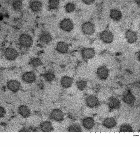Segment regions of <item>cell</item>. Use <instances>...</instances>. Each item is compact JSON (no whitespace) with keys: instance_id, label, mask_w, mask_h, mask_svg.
<instances>
[{"instance_id":"cell-9","label":"cell","mask_w":140,"mask_h":147,"mask_svg":"<svg viewBox=\"0 0 140 147\" xmlns=\"http://www.w3.org/2000/svg\"><path fill=\"white\" fill-rule=\"evenodd\" d=\"M82 123L85 128L88 130H90L92 129L95 125L94 120L90 117L84 118L82 121Z\"/></svg>"},{"instance_id":"cell-17","label":"cell","mask_w":140,"mask_h":147,"mask_svg":"<svg viewBox=\"0 0 140 147\" xmlns=\"http://www.w3.org/2000/svg\"><path fill=\"white\" fill-rule=\"evenodd\" d=\"M73 83L72 79L68 76H64L61 80V84L64 88H67L72 86Z\"/></svg>"},{"instance_id":"cell-29","label":"cell","mask_w":140,"mask_h":147,"mask_svg":"<svg viewBox=\"0 0 140 147\" xmlns=\"http://www.w3.org/2000/svg\"><path fill=\"white\" fill-rule=\"evenodd\" d=\"M30 63L33 66L37 67L41 65L42 62L39 58H36L32 59Z\"/></svg>"},{"instance_id":"cell-18","label":"cell","mask_w":140,"mask_h":147,"mask_svg":"<svg viewBox=\"0 0 140 147\" xmlns=\"http://www.w3.org/2000/svg\"><path fill=\"white\" fill-rule=\"evenodd\" d=\"M116 121L113 117H109L106 119L103 122V125L106 127L110 129L115 126Z\"/></svg>"},{"instance_id":"cell-25","label":"cell","mask_w":140,"mask_h":147,"mask_svg":"<svg viewBox=\"0 0 140 147\" xmlns=\"http://www.w3.org/2000/svg\"><path fill=\"white\" fill-rule=\"evenodd\" d=\"M59 4V0H49L48 5L51 9H55L58 7Z\"/></svg>"},{"instance_id":"cell-6","label":"cell","mask_w":140,"mask_h":147,"mask_svg":"<svg viewBox=\"0 0 140 147\" xmlns=\"http://www.w3.org/2000/svg\"><path fill=\"white\" fill-rule=\"evenodd\" d=\"M97 74L98 77L101 80H105L108 76V70L105 66L99 67L97 69Z\"/></svg>"},{"instance_id":"cell-1","label":"cell","mask_w":140,"mask_h":147,"mask_svg":"<svg viewBox=\"0 0 140 147\" xmlns=\"http://www.w3.org/2000/svg\"><path fill=\"white\" fill-rule=\"evenodd\" d=\"M50 117L53 120L60 122L64 118V114L59 109H54L50 113Z\"/></svg>"},{"instance_id":"cell-35","label":"cell","mask_w":140,"mask_h":147,"mask_svg":"<svg viewBox=\"0 0 140 147\" xmlns=\"http://www.w3.org/2000/svg\"><path fill=\"white\" fill-rule=\"evenodd\" d=\"M5 16L7 18L9 17V16H8V15L7 14H5Z\"/></svg>"},{"instance_id":"cell-16","label":"cell","mask_w":140,"mask_h":147,"mask_svg":"<svg viewBox=\"0 0 140 147\" xmlns=\"http://www.w3.org/2000/svg\"><path fill=\"white\" fill-rule=\"evenodd\" d=\"M36 76L32 72H27L25 73L23 75L22 79L25 82L31 83L34 82L36 80Z\"/></svg>"},{"instance_id":"cell-2","label":"cell","mask_w":140,"mask_h":147,"mask_svg":"<svg viewBox=\"0 0 140 147\" xmlns=\"http://www.w3.org/2000/svg\"><path fill=\"white\" fill-rule=\"evenodd\" d=\"M60 28L64 31L69 32L73 28L74 25L72 21L69 18H65L63 20L60 24Z\"/></svg>"},{"instance_id":"cell-30","label":"cell","mask_w":140,"mask_h":147,"mask_svg":"<svg viewBox=\"0 0 140 147\" xmlns=\"http://www.w3.org/2000/svg\"><path fill=\"white\" fill-rule=\"evenodd\" d=\"M55 77V75L51 72H48L44 75V78L46 80L49 82L53 81Z\"/></svg>"},{"instance_id":"cell-26","label":"cell","mask_w":140,"mask_h":147,"mask_svg":"<svg viewBox=\"0 0 140 147\" xmlns=\"http://www.w3.org/2000/svg\"><path fill=\"white\" fill-rule=\"evenodd\" d=\"M132 127L128 124H123L120 127V132H132Z\"/></svg>"},{"instance_id":"cell-34","label":"cell","mask_w":140,"mask_h":147,"mask_svg":"<svg viewBox=\"0 0 140 147\" xmlns=\"http://www.w3.org/2000/svg\"><path fill=\"white\" fill-rule=\"evenodd\" d=\"M135 1L137 4L139 6L140 5V0H135Z\"/></svg>"},{"instance_id":"cell-22","label":"cell","mask_w":140,"mask_h":147,"mask_svg":"<svg viewBox=\"0 0 140 147\" xmlns=\"http://www.w3.org/2000/svg\"><path fill=\"white\" fill-rule=\"evenodd\" d=\"M110 16L112 20L118 21L120 20L122 17V14L120 11L116 9H113L111 10Z\"/></svg>"},{"instance_id":"cell-23","label":"cell","mask_w":140,"mask_h":147,"mask_svg":"<svg viewBox=\"0 0 140 147\" xmlns=\"http://www.w3.org/2000/svg\"><path fill=\"white\" fill-rule=\"evenodd\" d=\"M52 38L51 35L48 32H44L40 35L39 37L40 41L42 42L47 43L52 40Z\"/></svg>"},{"instance_id":"cell-24","label":"cell","mask_w":140,"mask_h":147,"mask_svg":"<svg viewBox=\"0 0 140 147\" xmlns=\"http://www.w3.org/2000/svg\"><path fill=\"white\" fill-rule=\"evenodd\" d=\"M68 129V131L70 132H80L82 131L80 126L76 123L70 124Z\"/></svg>"},{"instance_id":"cell-31","label":"cell","mask_w":140,"mask_h":147,"mask_svg":"<svg viewBox=\"0 0 140 147\" xmlns=\"http://www.w3.org/2000/svg\"><path fill=\"white\" fill-rule=\"evenodd\" d=\"M21 0H15L13 3L14 8L16 9H20L22 6Z\"/></svg>"},{"instance_id":"cell-10","label":"cell","mask_w":140,"mask_h":147,"mask_svg":"<svg viewBox=\"0 0 140 147\" xmlns=\"http://www.w3.org/2000/svg\"><path fill=\"white\" fill-rule=\"evenodd\" d=\"M8 88L13 92L18 91L20 88L19 82L16 80H12L9 81L7 84Z\"/></svg>"},{"instance_id":"cell-7","label":"cell","mask_w":140,"mask_h":147,"mask_svg":"<svg viewBox=\"0 0 140 147\" xmlns=\"http://www.w3.org/2000/svg\"><path fill=\"white\" fill-rule=\"evenodd\" d=\"M86 103L89 107L93 108L97 106L99 104L98 98L96 96L91 95L87 97L86 99Z\"/></svg>"},{"instance_id":"cell-13","label":"cell","mask_w":140,"mask_h":147,"mask_svg":"<svg viewBox=\"0 0 140 147\" xmlns=\"http://www.w3.org/2000/svg\"><path fill=\"white\" fill-rule=\"evenodd\" d=\"M39 125L40 129L43 132H49L53 130L51 123L48 121H43Z\"/></svg>"},{"instance_id":"cell-12","label":"cell","mask_w":140,"mask_h":147,"mask_svg":"<svg viewBox=\"0 0 140 147\" xmlns=\"http://www.w3.org/2000/svg\"><path fill=\"white\" fill-rule=\"evenodd\" d=\"M19 114L24 118L29 117L30 114V111L29 108L25 105L20 106L18 109Z\"/></svg>"},{"instance_id":"cell-27","label":"cell","mask_w":140,"mask_h":147,"mask_svg":"<svg viewBox=\"0 0 140 147\" xmlns=\"http://www.w3.org/2000/svg\"><path fill=\"white\" fill-rule=\"evenodd\" d=\"M75 8L76 6L75 4L71 2L68 3L65 6L66 11L68 13L73 12L75 10Z\"/></svg>"},{"instance_id":"cell-4","label":"cell","mask_w":140,"mask_h":147,"mask_svg":"<svg viewBox=\"0 0 140 147\" xmlns=\"http://www.w3.org/2000/svg\"><path fill=\"white\" fill-rule=\"evenodd\" d=\"M100 37L101 40L106 43L112 42L114 38L112 33L110 31L107 30L103 31L101 33Z\"/></svg>"},{"instance_id":"cell-5","label":"cell","mask_w":140,"mask_h":147,"mask_svg":"<svg viewBox=\"0 0 140 147\" xmlns=\"http://www.w3.org/2000/svg\"><path fill=\"white\" fill-rule=\"evenodd\" d=\"M19 40L21 44L25 47L30 46L33 43L32 38L30 36L26 34L22 35Z\"/></svg>"},{"instance_id":"cell-3","label":"cell","mask_w":140,"mask_h":147,"mask_svg":"<svg viewBox=\"0 0 140 147\" xmlns=\"http://www.w3.org/2000/svg\"><path fill=\"white\" fill-rule=\"evenodd\" d=\"M82 29L85 34L88 35L92 34L95 31L94 25L89 22L84 23L82 26Z\"/></svg>"},{"instance_id":"cell-32","label":"cell","mask_w":140,"mask_h":147,"mask_svg":"<svg viewBox=\"0 0 140 147\" xmlns=\"http://www.w3.org/2000/svg\"><path fill=\"white\" fill-rule=\"evenodd\" d=\"M5 111L4 109L0 106V117H3L5 114Z\"/></svg>"},{"instance_id":"cell-15","label":"cell","mask_w":140,"mask_h":147,"mask_svg":"<svg viewBox=\"0 0 140 147\" xmlns=\"http://www.w3.org/2000/svg\"><path fill=\"white\" fill-rule=\"evenodd\" d=\"M108 103L111 110L118 109L120 106V100L115 97L111 98L109 99Z\"/></svg>"},{"instance_id":"cell-28","label":"cell","mask_w":140,"mask_h":147,"mask_svg":"<svg viewBox=\"0 0 140 147\" xmlns=\"http://www.w3.org/2000/svg\"><path fill=\"white\" fill-rule=\"evenodd\" d=\"M77 88L80 90H83L85 89L87 85L86 81L81 80L78 81L76 82Z\"/></svg>"},{"instance_id":"cell-11","label":"cell","mask_w":140,"mask_h":147,"mask_svg":"<svg viewBox=\"0 0 140 147\" xmlns=\"http://www.w3.org/2000/svg\"><path fill=\"white\" fill-rule=\"evenodd\" d=\"M82 57L86 59H90L92 58L95 55V52L91 48H87L83 49L81 52Z\"/></svg>"},{"instance_id":"cell-36","label":"cell","mask_w":140,"mask_h":147,"mask_svg":"<svg viewBox=\"0 0 140 147\" xmlns=\"http://www.w3.org/2000/svg\"></svg>"},{"instance_id":"cell-33","label":"cell","mask_w":140,"mask_h":147,"mask_svg":"<svg viewBox=\"0 0 140 147\" xmlns=\"http://www.w3.org/2000/svg\"><path fill=\"white\" fill-rule=\"evenodd\" d=\"M83 2L86 4L90 5L93 3L95 0H82Z\"/></svg>"},{"instance_id":"cell-14","label":"cell","mask_w":140,"mask_h":147,"mask_svg":"<svg viewBox=\"0 0 140 147\" xmlns=\"http://www.w3.org/2000/svg\"><path fill=\"white\" fill-rule=\"evenodd\" d=\"M17 52L14 49L8 48L5 51V55L8 59L10 60H13L16 59L18 56Z\"/></svg>"},{"instance_id":"cell-8","label":"cell","mask_w":140,"mask_h":147,"mask_svg":"<svg viewBox=\"0 0 140 147\" xmlns=\"http://www.w3.org/2000/svg\"><path fill=\"white\" fill-rule=\"evenodd\" d=\"M125 37L127 41L130 43L136 42L137 39V36L136 32L130 30L126 31Z\"/></svg>"},{"instance_id":"cell-20","label":"cell","mask_w":140,"mask_h":147,"mask_svg":"<svg viewBox=\"0 0 140 147\" xmlns=\"http://www.w3.org/2000/svg\"><path fill=\"white\" fill-rule=\"evenodd\" d=\"M32 10L34 12H38L42 9V4L41 2L36 0L32 1L30 5Z\"/></svg>"},{"instance_id":"cell-19","label":"cell","mask_w":140,"mask_h":147,"mask_svg":"<svg viewBox=\"0 0 140 147\" xmlns=\"http://www.w3.org/2000/svg\"><path fill=\"white\" fill-rule=\"evenodd\" d=\"M122 99L125 103L129 105L133 104L135 100L134 96L130 91L123 96Z\"/></svg>"},{"instance_id":"cell-21","label":"cell","mask_w":140,"mask_h":147,"mask_svg":"<svg viewBox=\"0 0 140 147\" xmlns=\"http://www.w3.org/2000/svg\"><path fill=\"white\" fill-rule=\"evenodd\" d=\"M68 46L66 43L63 42H59L57 45L56 50L59 52L62 53H66L68 50Z\"/></svg>"}]
</instances>
